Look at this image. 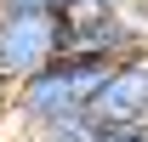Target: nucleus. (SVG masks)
<instances>
[{
	"mask_svg": "<svg viewBox=\"0 0 148 142\" xmlns=\"http://www.w3.org/2000/svg\"><path fill=\"white\" fill-rule=\"evenodd\" d=\"M114 63H97V57H57L46 63L40 74H29L23 85H12V125L23 137L29 131H46V125H63V119H80L91 114V97L103 91Z\"/></svg>",
	"mask_w": 148,
	"mask_h": 142,
	"instance_id": "obj_1",
	"label": "nucleus"
},
{
	"mask_svg": "<svg viewBox=\"0 0 148 142\" xmlns=\"http://www.w3.org/2000/svg\"><path fill=\"white\" fill-rule=\"evenodd\" d=\"M63 57V23L34 12H0V80L23 85L29 74Z\"/></svg>",
	"mask_w": 148,
	"mask_h": 142,
	"instance_id": "obj_2",
	"label": "nucleus"
},
{
	"mask_svg": "<svg viewBox=\"0 0 148 142\" xmlns=\"http://www.w3.org/2000/svg\"><path fill=\"white\" fill-rule=\"evenodd\" d=\"M91 119L103 131H114V125H148V51H137V57L108 68L103 91L91 97Z\"/></svg>",
	"mask_w": 148,
	"mask_h": 142,
	"instance_id": "obj_3",
	"label": "nucleus"
},
{
	"mask_svg": "<svg viewBox=\"0 0 148 142\" xmlns=\"http://www.w3.org/2000/svg\"><path fill=\"white\" fill-rule=\"evenodd\" d=\"M23 142H103V125L91 114H80V119H63V125H46V131H29Z\"/></svg>",
	"mask_w": 148,
	"mask_h": 142,
	"instance_id": "obj_4",
	"label": "nucleus"
},
{
	"mask_svg": "<svg viewBox=\"0 0 148 142\" xmlns=\"http://www.w3.org/2000/svg\"><path fill=\"white\" fill-rule=\"evenodd\" d=\"M69 0H0V12H34V17H63Z\"/></svg>",
	"mask_w": 148,
	"mask_h": 142,
	"instance_id": "obj_5",
	"label": "nucleus"
},
{
	"mask_svg": "<svg viewBox=\"0 0 148 142\" xmlns=\"http://www.w3.org/2000/svg\"><path fill=\"white\" fill-rule=\"evenodd\" d=\"M103 142H148V125H114L103 131Z\"/></svg>",
	"mask_w": 148,
	"mask_h": 142,
	"instance_id": "obj_6",
	"label": "nucleus"
},
{
	"mask_svg": "<svg viewBox=\"0 0 148 142\" xmlns=\"http://www.w3.org/2000/svg\"><path fill=\"white\" fill-rule=\"evenodd\" d=\"M12 119V85H6V80H0V125Z\"/></svg>",
	"mask_w": 148,
	"mask_h": 142,
	"instance_id": "obj_7",
	"label": "nucleus"
}]
</instances>
